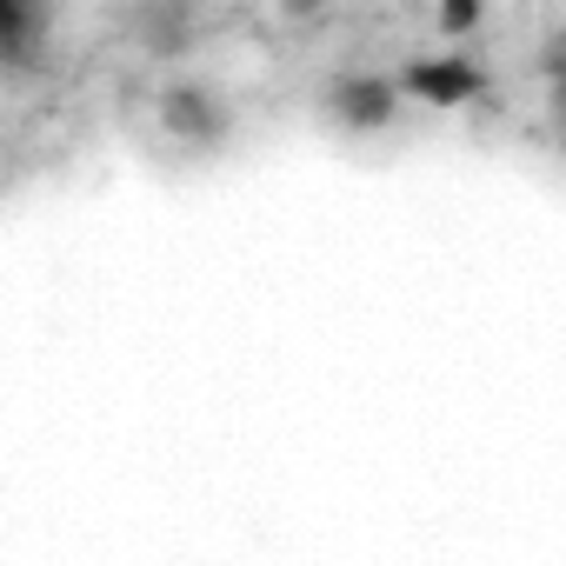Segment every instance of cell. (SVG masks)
Here are the masks:
<instances>
[{
    "instance_id": "6da1fadb",
    "label": "cell",
    "mask_w": 566,
    "mask_h": 566,
    "mask_svg": "<svg viewBox=\"0 0 566 566\" xmlns=\"http://www.w3.org/2000/svg\"><path fill=\"white\" fill-rule=\"evenodd\" d=\"M394 87H400V101H420V107H440V114H453V107H473V101H486V67L473 61V54H460V48H440V54H413L400 74H394Z\"/></svg>"
},
{
    "instance_id": "7a4b0ae2",
    "label": "cell",
    "mask_w": 566,
    "mask_h": 566,
    "mask_svg": "<svg viewBox=\"0 0 566 566\" xmlns=\"http://www.w3.org/2000/svg\"><path fill=\"white\" fill-rule=\"evenodd\" d=\"M321 107H327V120L340 127V134H387L394 120H400V87H394V74H374V67H354V74H334L327 81V94H321Z\"/></svg>"
},
{
    "instance_id": "3957f363",
    "label": "cell",
    "mask_w": 566,
    "mask_h": 566,
    "mask_svg": "<svg viewBox=\"0 0 566 566\" xmlns=\"http://www.w3.org/2000/svg\"><path fill=\"white\" fill-rule=\"evenodd\" d=\"M160 127L180 147H220L227 127H233V114H227V101H220L213 81H167L160 87Z\"/></svg>"
},
{
    "instance_id": "277c9868",
    "label": "cell",
    "mask_w": 566,
    "mask_h": 566,
    "mask_svg": "<svg viewBox=\"0 0 566 566\" xmlns=\"http://www.w3.org/2000/svg\"><path fill=\"white\" fill-rule=\"evenodd\" d=\"M54 0H0V74H28L48 61Z\"/></svg>"
},
{
    "instance_id": "5b68a950",
    "label": "cell",
    "mask_w": 566,
    "mask_h": 566,
    "mask_svg": "<svg viewBox=\"0 0 566 566\" xmlns=\"http://www.w3.org/2000/svg\"><path fill=\"white\" fill-rule=\"evenodd\" d=\"M480 21H486V0H440V34L460 48L467 34H480Z\"/></svg>"
},
{
    "instance_id": "8992f818",
    "label": "cell",
    "mask_w": 566,
    "mask_h": 566,
    "mask_svg": "<svg viewBox=\"0 0 566 566\" xmlns=\"http://www.w3.org/2000/svg\"><path fill=\"white\" fill-rule=\"evenodd\" d=\"M280 8H287V14H301V21H307V14H321V8H327V0H280Z\"/></svg>"
}]
</instances>
